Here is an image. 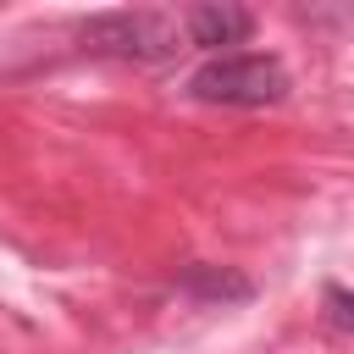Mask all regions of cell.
<instances>
[{"instance_id":"cell-1","label":"cell","mask_w":354,"mask_h":354,"mask_svg":"<svg viewBox=\"0 0 354 354\" xmlns=\"http://www.w3.org/2000/svg\"><path fill=\"white\" fill-rule=\"evenodd\" d=\"M293 88L282 55L271 50H227V55H210L188 72L183 94L194 105H221V111H266V105H282Z\"/></svg>"},{"instance_id":"cell-2","label":"cell","mask_w":354,"mask_h":354,"mask_svg":"<svg viewBox=\"0 0 354 354\" xmlns=\"http://www.w3.org/2000/svg\"><path fill=\"white\" fill-rule=\"evenodd\" d=\"M77 44L88 55L160 66L188 39H183V17H166V11H100V17H83L77 22Z\"/></svg>"},{"instance_id":"cell-3","label":"cell","mask_w":354,"mask_h":354,"mask_svg":"<svg viewBox=\"0 0 354 354\" xmlns=\"http://www.w3.org/2000/svg\"><path fill=\"white\" fill-rule=\"evenodd\" d=\"M254 33V11L249 6H188L183 11V39L194 50L227 55V44H249Z\"/></svg>"},{"instance_id":"cell-4","label":"cell","mask_w":354,"mask_h":354,"mask_svg":"<svg viewBox=\"0 0 354 354\" xmlns=\"http://www.w3.org/2000/svg\"><path fill=\"white\" fill-rule=\"evenodd\" d=\"M177 293L194 299V304H249V299H254V282H249L243 271H232V266H205V260H194V266L177 271Z\"/></svg>"},{"instance_id":"cell-5","label":"cell","mask_w":354,"mask_h":354,"mask_svg":"<svg viewBox=\"0 0 354 354\" xmlns=\"http://www.w3.org/2000/svg\"><path fill=\"white\" fill-rule=\"evenodd\" d=\"M321 304H326V321H332L337 332H348V337H354V288L326 282V288H321Z\"/></svg>"}]
</instances>
